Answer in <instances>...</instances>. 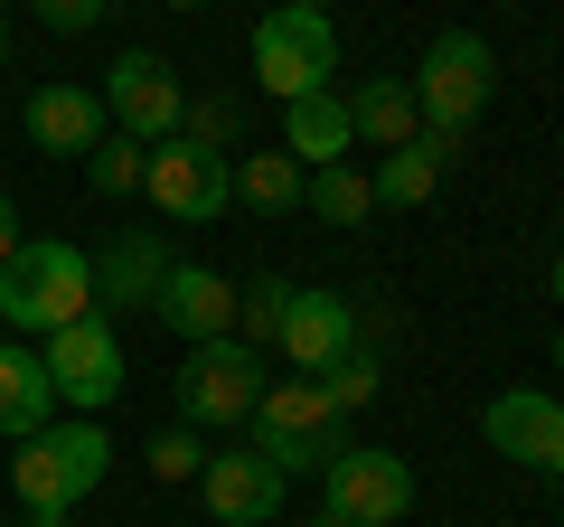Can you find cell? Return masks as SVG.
Segmentation results:
<instances>
[{
	"label": "cell",
	"instance_id": "cell-23",
	"mask_svg": "<svg viewBox=\"0 0 564 527\" xmlns=\"http://www.w3.org/2000/svg\"><path fill=\"white\" fill-rule=\"evenodd\" d=\"M282 311H292V283H282V273L236 283V340H245V348H273V340H282Z\"/></svg>",
	"mask_w": 564,
	"mask_h": 527
},
{
	"label": "cell",
	"instance_id": "cell-27",
	"mask_svg": "<svg viewBox=\"0 0 564 527\" xmlns=\"http://www.w3.org/2000/svg\"><path fill=\"white\" fill-rule=\"evenodd\" d=\"M236 122H245V104H236V95H188V114H180V142L226 151V142H236Z\"/></svg>",
	"mask_w": 564,
	"mask_h": 527
},
{
	"label": "cell",
	"instance_id": "cell-9",
	"mask_svg": "<svg viewBox=\"0 0 564 527\" xmlns=\"http://www.w3.org/2000/svg\"><path fill=\"white\" fill-rule=\"evenodd\" d=\"M170 386H180V415H188V424H236L245 433V415H254V396L273 377H263V358L245 340H198Z\"/></svg>",
	"mask_w": 564,
	"mask_h": 527
},
{
	"label": "cell",
	"instance_id": "cell-1",
	"mask_svg": "<svg viewBox=\"0 0 564 527\" xmlns=\"http://www.w3.org/2000/svg\"><path fill=\"white\" fill-rule=\"evenodd\" d=\"M95 311V264L66 236H20V255L0 264V321L10 340H47V330L85 321Z\"/></svg>",
	"mask_w": 564,
	"mask_h": 527
},
{
	"label": "cell",
	"instance_id": "cell-31",
	"mask_svg": "<svg viewBox=\"0 0 564 527\" xmlns=\"http://www.w3.org/2000/svg\"><path fill=\"white\" fill-rule=\"evenodd\" d=\"M555 377H564V330H555Z\"/></svg>",
	"mask_w": 564,
	"mask_h": 527
},
{
	"label": "cell",
	"instance_id": "cell-10",
	"mask_svg": "<svg viewBox=\"0 0 564 527\" xmlns=\"http://www.w3.org/2000/svg\"><path fill=\"white\" fill-rule=\"evenodd\" d=\"M39 358H47V377H57V396H66L76 415H104L122 386H132V377H122V330L104 321V311H85V321L47 330Z\"/></svg>",
	"mask_w": 564,
	"mask_h": 527
},
{
	"label": "cell",
	"instance_id": "cell-25",
	"mask_svg": "<svg viewBox=\"0 0 564 527\" xmlns=\"http://www.w3.org/2000/svg\"><path fill=\"white\" fill-rule=\"evenodd\" d=\"M329 396V406L339 415H358V406H377V386H386V367H377V348H348L339 367H321V377H311Z\"/></svg>",
	"mask_w": 564,
	"mask_h": 527
},
{
	"label": "cell",
	"instance_id": "cell-2",
	"mask_svg": "<svg viewBox=\"0 0 564 527\" xmlns=\"http://www.w3.org/2000/svg\"><path fill=\"white\" fill-rule=\"evenodd\" d=\"M104 471H113V443H104L95 415H76V424H39L20 452H10V490H20L29 518H76V499L104 490Z\"/></svg>",
	"mask_w": 564,
	"mask_h": 527
},
{
	"label": "cell",
	"instance_id": "cell-29",
	"mask_svg": "<svg viewBox=\"0 0 564 527\" xmlns=\"http://www.w3.org/2000/svg\"><path fill=\"white\" fill-rule=\"evenodd\" d=\"M10 255H20V207L0 198V264H10Z\"/></svg>",
	"mask_w": 564,
	"mask_h": 527
},
{
	"label": "cell",
	"instance_id": "cell-8",
	"mask_svg": "<svg viewBox=\"0 0 564 527\" xmlns=\"http://www.w3.org/2000/svg\"><path fill=\"white\" fill-rule=\"evenodd\" d=\"M141 198L161 207L170 226H217L236 207V161L226 151H198V142H161L141 161Z\"/></svg>",
	"mask_w": 564,
	"mask_h": 527
},
{
	"label": "cell",
	"instance_id": "cell-35",
	"mask_svg": "<svg viewBox=\"0 0 564 527\" xmlns=\"http://www.w3.org/2000/svg\"><path fill=\"white\" fill-rule=\"evenodd\" d=\"M311 527H339V518H311Z\"/></svg>",
	"mask_w": 564,
	"mask_h": 527
},
{
	"label": "cell",
	"instance_id": "cell-3",
	"mask_svg": "<svg viewBox=\"0 0 564 527\" xmlns=\"http://www.w3.org/2000/svg\"><path fill=\"white\" fill-rule=\"evenodd\" d=\"M339 76V20H329V0H273L254 20V85L273 104H302Z\"/></svg>",
	"mask_w": 564,
	"mask_h": 527
},
{
	"label": "cell",
	"instance_id": "cell-32",
	"mask_svg": "<svg viewBox=\"0 0 564 527\" xmlns=\"http://www.w3.org/2000/svg\"><path fill=\"white\" fill-rule=\"evenodd\" d=\"M555 302H564V255H555Z\"/></svg>",
	"mask_w": 564,
	"mask_h": 527
},
{
	"label": "cell",
	"instance_id": "cell-18",
	"mask_svg": "<svg viewBox=\"0 0 564 527\" xmlns=\"http://www.w3.org/2000/svg\"><path fill=\"white\" fill-rule=\"evenodd\" d=\"M282 151L302 170H329V161H348L358 151V122H348V95L339 85H321V95H302V104H282Z\"/></svg>",
	"mask_w": 564,
	"mask_h": 527
},
{
	"label": "cell",
	"instance_id": "cell-13",
	"mask_svg": "<svg viewBox=\"0 0 564 527\" xmlns=\"http://www.w3.org/2000/svg\"><path fill=\"white\" fill-rule=\"evenodd\" d=\"M198 490H207V518H217V527H263V518L282 508V490H292V481H282L254 443H236V452H207Z\"/></svg>",
	"mask_w": 564,
	"mask_h": 527
},
{
	"label": "cell",
	"instance_id": "cell-22",
	"mask_svg": "<svg viewBox=\"0 0 564 527\" xmlns=\"http://www.w3.org/2000/svg\"><path fill=\"white\" fill-rule=\"evenodd\" d=\"M302 207L321 226H367V217H377V189H367V170L329 161V170H311V180H302Z\"/></svg>",
	"mask_w": 564,
	"mask_h": 527
},
{
	"label": "cell",
	"instance_id": "cell-16",
	"mask_svg": "<svg viewBox=\"0 0 564 527\" xmlns=\"http://www.w3.org/2000/svg\"><path fill=\"white\" fill-rule=\"evenodd\" d=\"M161 273H170V245L151 236V226H132V236L113 245V255L95 264V311L104 321H132V311L161 302Z\"/></svg>",
	"mask_w": 564,
	"mask_h": 527
},
{
	"label": "cell",
	"instance_id": "cell-20",
	"mask_svg": "<svg viewBox=\"0 0 564 527\" xmlns=\"http://www.w3.org/2000/svg\"><path fill=\"white\" fill-rule=\"evenodd\" d=\"M348 122H358V151H404L423 132V104L404 76H367L358 95H348Z\"/></svg>",
	"mask_w": 564,
	"mask_h": 527
},
{
	"label": "cell",
	"instance_id": "cell-30",
	"mask_svg": "<svg viewBox=\"0 0 564 527\" xmlns=\"http://www.w3.org/2000/svg\"><path fill=\"white\" fill-rule=\"evenodd\" d=\"M161 10H207V0H161Z\"/></svg>",
	"mask_w": 564,
	"mask_h": 527
},
{
	"label": "cell",
	"instance_id": "cell-4",
	"mask_svg": "<svg viewBox=\"0 0 564 527\" xmlns=\"http://www.w3.org/2000/svg\"><path fill=\"white\" fill-rule=\"evenodd\" d=\"M245 443H254L263 462L282 471V481H302V471H321L329 452L348 443V415L329 406L311 377H282V386H263V396H254V415H245Z\"/></svg>",
	"mask_w": 564,
	"mask_h": 527
},
{
	"label": "cell",
	"instance_id": "cell-7",
	"mask_svg": "<svg viewBox=\"0 0 564 527\" xmlns=\"http://www.w3.org/2000/svg\"><path fill=\"white\" fill-rule=\"evenodd\" d=\"M104 114H113V132H132L141 151L180 142V114H188V85L170 57H151V47H122L113 66H104Z\"/></svg>",
	"mask_w": 564,
	"mask_h": 527
},
{
	"label": "cell",
	"instance_id": "cell-28",
	"mask_svg": "<svg viewBox=\"0 0 564 527\" xmlns=\"http://www.w3.org/2000/svg\"><path fill=\"white\" fill-rule=\"evenodd\" d=\"M104 10H113V0H39V20L57 29V39H85V29H95Z\"/></svg>",
	"mask_w": 564,
	"mask_h": 527
},
{
	"label": "cell",
	"instance_id": "cell-19",
	"mask_svg": "<svg viewBox=\"0 0 564 527\" xmlns=\"http://www.w3.org/2000/svg\"><path fill=\"white\" fill-rule=\"evenodd\" d=\"M57 415V377L29 340H0V443H29V433Z\"/></svg>",
	"mask_w": 564,
	"mask_h": 527
},
{
	"label": "cell",
	"instance_id": "cell-15",
	"mask_svg": "<svg viewBox=\"0 0 564 527\" xmlns=\"http://www.w3.org/2000/svg\"><path fill=\"white\" fill-rule=\"evenodd\" d=\"M104 132H113V114H104L95 85H39V95H29V142H39L47 161H85Z\"/></svg>",
	"mask_w": 564,
	"mask_h": 527
},
{
	"label": "cell",
	"instance_id": "cell-34",
	"mask_svg": "<svg viewBox=\"0 0 564 527\" xmlns=\"http://www.w3.org/2000/svg\"><path fill=\"white\" fill-rule=\"evenodd\" d=\"M0 57H10V29H0Z\"/></svg>",
	"mask_w": 564,
	"mask_h": 527
},
{
	"label": "cell",
	"instance_id": "cell-26",
	"mask_svg": "<svg viewBox=\"0 0 564 527\" xmlns=\"http://www.w3.org/2000/svg\"><path fill=\"white\" fill-rule=\"evenodd\" d=\"M141 462H151V481H198V471H207V443H198V424H161V433H151V443H141Z\"/></svg>",
	"mask_w": 564,
	"mask_h": 527
},
{
	"label": "cell",
	"instance_id": "cell-24",
	"mask_svg": "<svg viewBox=\"0 0 564 527\" xmlns=\"http://www.w3.org/2000/svg\"><path fill=\"white\" fill-rule=\"evenodd\" d=\"M141 161H151V151H141L132 132H104V142L85 151V170H95V198H141Z\"/></svg>",
	"mask_w": 564,
	"mask_h": 527
},
{
	"label": "cell",
	"instance_id": "cell-14",
	"mask_svg": "<svg viewBox=\"0 0 564 527\" xmlns=\"http://www.w3.org/2000/svg\"><path fill=\"white\" fill-rule=\"evenodd\" d=\"M151 321H170L188 348H198V340H236V283H226L217 264H180V255H170Z\"/></svg>",
	"mask_w": 564,
	"mask_h": 527
},
{
	"label": "cell",
	"instance_id": "cell-5",
	"mask_svg": "<svg viewBox=\"0 0 564 527\" xmlns=\"http://www.w3.org/2000/svg\"><path fill=\"white\" fill-rule=\"evenodd\" d=\"M404 85H414L423 122H443V132H470V122L489 114V95H499V47H489L480 29H443V39L423 47V66H414Z\"/></svg>",
	"mask_w": 564,
	"mask_h": 527
},
{
	"label": "cell",
	"instance_id": "cell-17",
	"mask_svg": "<svg viewBox=\"0 0 564 527\" xmlns=\"http://www.w3.org/2000/svg\"><path fill=\"white\" fill-rule=\"evenodd\" d=\"M462 142H470V132H443V122H423L404 151H386L377 180H367V189H377V207H423L433 189H443V170L462 161Z\"/></svg>",
	"mask_w": 564,
	"mask_h": 527
},
{
	"label": "cell",
	"instance_id": "cell-12",
	"mask_svg": "<svg viewBox=\"0 0 564 527\" xmlns=\"http://www.w3.org/2000/svg\"><path fill=\"white\" fill-rule=\"evenodd\" d=\"M282 358L302 367V377H321V367H339L348 348H367L358 340V302L348 292H321V283H292V311H282Z\"/></svg>",
	"mask_w": 564,
	"mask_h": 527
},
{
	"label": "cell",
	"instance_id": "cell-6",
	"mask_svg": "<svg viewBox=\"0 0 564 527\" xmlns=\"http://www.w3.org/2000/svg\"><path fill=\"white\" fill-rule=\"evenodd\" d=\"M321 499H329L339 527H404L414 471H404V452H386V443H339L321 462Z\"/></svg>",
	"mask_w": 564,
	"mask_h": 527
},
{
	"label": "cell",
	"instance_id": "cell-33",
	"mask_svg": "<svg viewBox=\"0 0 564 527\" xmlns=\"http://www.w3.org/2000/svg\"><path fill=\"white\" fill-rule=\"evenodd\" d=\"M29 527H66V518H29Z\"/></svg>",
	"mask_w": 564,
	"mask_h": 527
},
{
	"label": "cell",
	"instance_id": "cell-21",
	"mask_svg": "<svg viewBox=\"0 0 564 527\" xmlns=\"http://www.w3.org/2000/svg\"><path fill=\"white\" fill-rule=\"evenodd\" d=\"M302 180H311V170L292 161V151H245L236 207H254V217H292V207H302Z\"/></svg>",
	"mask_w": 564,
	"mask_h": 527
},
{
	"label": "cell",
	"instance_id": "cell-11",
	"mask_svg": "<svg viewBox=\"0 0 564 527\" xmlns=\"http://www.w3.org/2000/svg\"><path fill=\"white\" fill-rule=\"evenodd\" d=\"M480 443L499 452V462H518V471L564 481V396H545V386H508V396H489Z\"/></svg>",
	"mask_w": 564,
	"mask_h": 527
}]
</instances>
